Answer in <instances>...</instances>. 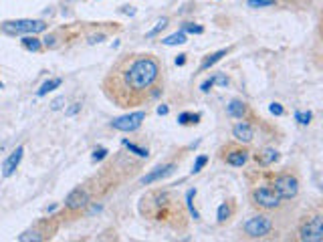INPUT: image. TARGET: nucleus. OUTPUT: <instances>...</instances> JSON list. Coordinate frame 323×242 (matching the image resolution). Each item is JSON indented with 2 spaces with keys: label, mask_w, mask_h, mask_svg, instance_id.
<instances>
[{
  "label": "nucleus",
  "mask_w": 323,
  "mask_h": 242,
  "mask_svg": "<svg viewBox=\"0 0 323 242\" xmlns=\"http://www.w3.org/2000/svg\"><path fill=\"white\" fill-rule=\"evenodd\" d=\"M295 119H297V123H301V125H309L311 119H313V113H311V111H297V113H295Z\"/></svg>",
  "instance_id": "26"
},
{
  "label": "nucleus",
  "mask_w": 323,
  "mask_h": 242,
  "mask_svg": "<svg viewBox=\"0 0 323 242\" xmlns=\"http://www.w3.org/2000/svg\"><path fill=\"white\" fill-rule=\"evenodd\" d=\"M208 164V156H198L196 158V162H194V168H192V174H198L204 166Z\"/></svg>",
  "instance_id": "28"
},
{
  "label": "nucleus",
  "mask_w": 323,
  "mask_h": 242,
  "mask_svg": "<svg viewBox=\"0 0 323 242\" xmlns=\"http://www.w3.org/2000/svg\"><path fill=\"white\" fill-rule=\"evenodd\" d=\"M0 152H2V148H0Z\"/></svg>",
  "instance_id": "40"
},
{
  "label": "nucleus",
  "mask_w": 323,
  "mask_h": 242,
  "mask_svg": "<svg viewBox=\"0 0 323 242\" xmlns=\"http://www.w3.org/2000/svg\"><path fill=\"white\" fill-rule=\"evenodd\" d=\"M166 26H168V18H162V20H158V22H156V26H154L152 30H148L146 38H154V36H158V34H160Z\"/></svg>",
  "instance_id": "24"
},
{
  "label": "nucleus",
  "mask_w": 323,
  "mask_h": 242,
  "mask_svg": "<svg viewBox=\"0 0 323 242\" xmlns=\"http://www.w3.org/2000/svg\"><path fill=\"white\" fill-rule=\"evenodd\" d=\"M124 146H126L134 156H138V158H148V156H150V152H148L146 148H140V146H136V143H132V141H128V139H124Z\"/></svg>",
  "instance_id": "23"
},
{
  "label": "nucleus",
  "mask_w": 323,
  "mask_h": 242,
  "mask_svg": "<svg viewBox=\"0 0 323 242\" xmlns=\"http://www.w3.org/2000/svg\"><path fill=\"white\" fill-rule=\"evenodd\" d=\"M200 119H202V115L200 113H192V111H184V113L178 115V123L180 125H196Z\"/></svg>",
  "instance_id": "20"
},
{
  "label": "nucleus",
  "mask_w": 323,
  "mask_h": 242,
  "mask_svg": "<svg viewBox=\"0 0 323 242\" xmlns=\"http://www.w3.org/2000/svg\"><path fill=\"white\" fill-rule=\"evenodd\" d=\"M243 228H245V234L249 238H265L273 230V220L265 214H257V216L249 218Z\"/></svg>",
  "instance_id": "6"
},
{
  "label": "nucleus",
  "mask_w": 323,
  "mask_h": 242,
  "mask_svg": "<svg viewBox=\"0 0 323 242\" xmlns=\"http://www.w3.org/2000/svg\"><path fill=\"white\" fill-rule=\"evenodd\" d=\"M63 103H65V97L61 95V97H57V99L51 103V109H53V111H57V109H61V107H63Z\"/></svg>",
  "instance_id": "34"
},
{
  "label": "nucleus",
  "mask_w": 323,
  "mask_h": 242,
  "mask_svg": "<svg viewBox=\"0 0 323 242\" xmlns=\"http://www.w3.org/2000/svg\"><path fill=\"white\" fill-rule=\"evenodd\" d=\"M180 30H182V32H192V34H202V32H204V26L194 24V22H184Z\"/></svg>",
  "instance_id": "25"
},
{
  "label": "nucleus",
  "mask_w": 323,
  "mask_h": 242,
  "mask_svg": "<svg viewBox=\"0 0 323 242\" xmlns=\"http://www.w3.org/2000/svg\"><path fill=\"white\" fill-rule=\"evenodd\" d=\"M103 38H105L103 34H95V36H91V38H89V42H91V44H95V42H101Z\"/></svg>",
  "instance_id": "37"
},
{
  "label": "nucleus",
  "mask_w": 323,
  "mask_h": 242,
  "mask_svg": "<svg viewBox=\"0 0 323 242\" xmlns=\"http://www.w3.org/2000/svg\"><path fill=\"white\" fill-rule=\"evenodd\" d=\"M89 206V192L85 188H75L69 192V196L65 198V208L73 214L83 212Z\"/></svg>",
  "instance_id": "9"
},
{
  "label": "nucleus",
  "mask_w": 323,
  "mask_h": 242,
  "mask_svg": "<svg viewBox=\"0 0 323 242\" xmlns=\"http://www.w3.org/2000/svg\"><path fill=\"white\" fill-rule=\"evenodd\" d=\"M226 55H228V51H226V49H220V51H216V53H212V55L204 57V61H202V65H200V71L210 69V67H212V65H216L218 61H222V57H226Z\"/></svg>",
  "instance_id": "16"
},
{
  "label": "nucleus",
  "mask_w": 323,
  "mask_h": 242,
  "mask_svg": "<svg viewBox=\"0 0 323 242\" xmlns=\"http://www.w3.org/2000/svg\"><path fill=\"white\" fill-rule=\"evenodd\" d=\"M297 238L301 242H321L323 240V216L317 212L301 222Z\"/></svg>",
  "instance_id": "5"
},
{
  "label": "nucleus",
  "mask_w": 323,
  "mask_h": 242,
  "mask_svg": "<svg viewBox=\"0 0 323 242\" xmlns=\"http://www.w3.org/2000/svg\"><path fill=\"white\" fill-rule=\"evenodd\" d=\"M277 0H249L251 8H265V6H275Z\"/></svg>",
  "instance_id": "27"
},
{
  "label": "nucleus",
  "mask_w": 323,
  "mask_h": 242,
  "mask_svg": "<svg viewBox=\"0 0 323 242\" xmlns=\"http://www.w3.org/2000/svg\"><path fill=\"white\" fill-rule=\"evenodd\" d=\"M61 83H63V79H59V77L49 79V81H45V83L41 85V89L36 91V95H38V97H45L47 93H51V91H55L57 87H61Z\"/></svg>",
  "instance_id": "18"
},
{
  "label": "nucleus",
  "mask_w": 323,
  "mask_h": 242,
  "mask_svg": "<svg viewBox=\"0 0 323 242\" xmlns=\"http://www.w3.org/2000/svg\"><path fill=\"white\" fill-rule=\"evenodd\" d=\"M107 154H109V152H107L105 148H97V150L93 152V162H101V160H105V158H107Z\"/></svg>",
  "instance_id": "30"
},
{
  "label": "nucleus",
  "mask_w": 323,
  "mask_h": 242,
  "mask_svg": "<svg viewBox=\"0 0 323 242\" xmlns=\"http://www.w3.org/2000/svg\"><path fill=\"white\" fill-rule=\"evenodd\" d=\"M271 188H273L283 200H293V198H297V194H299V180H297V176H293V174H289V172H283V174L275 176Z\"/></svg>",
  "instance_id": "4"
},
{
  "label": "nucleus",
  "mask_w": 323,
  "mask_h": 242,
  "mask_svg": "<svg viewBox=\"0 0 323 242\" xmlns=\"http://www.w3.org/2000/svg\"><path fill=\"white\" fill-rule=\"evenodd\" d=\"M279 158H281V154H279L275 148H263V150H259V152L255 154V162H257L261 168L273 166L275 162H279Z\"/></svg>",
  "instance_id": "12"
},
{
  "label": "nucleus",
  "mask_w": 323,
  "mask_h": 242,
  "mask_svg": "<svg viewBox=\"0 0 323 242\" xmlns=\"http://www.w3.org/2000/svg\"><path fill=\"white\" fill-rule=\"evenodd\" d=\"M156 111H158V115H168V111H170V107H168V105H160V107H158Z\"/></svg>",
  "instance_id": "38"
},
{
  "label": "nucleus",
  "mask_w": 323,
  "mask_h": 242,
  "mask_svg": "<svg viewBox=\"0 0 323 242\" xmlns=\"http://www.w3.org/2000/svg\"><path fill=\"white\" fill-rule=\"evenodd\" d=\"M218 156H220V160H222L224 164H228V166H232V168H243V166L249 162L251 152H249L247 148H243V146L228 143V146H224V148L220 150Z\"/></svg>",
  "instance_id": "7"
},
{
  "label": "nucleus",
  "mask_w": 323,
  "mask_h": 242,
  "mask_svg": "<svg viewBox=\"0 0 323 242\" xmlns=\"http://www.w3.org/2000/svg\"><path fill=\"white\" fill-rule=\"evenodd\" d=\"M226 115H230V117H234V119H247V117L251 115V109H249V105H247L245 101L232 99V101L226 105Z\"/></svg>",
  "instance_id": "14"
},
{
  "label": "nucleus",
  "mask_w": 323,
  "mask_h": 242,
  "mask_svg": "<svg viewBox=\"0 0 323 242\" xmlns=\"http://www.w3.org/2000/svg\"><path fill=\"white\" fill-rule=\"evenodd\" d=\"M122 12H124V14L134 16V14H136V8H134V6H124V8H122Z\"/></svg>",
  "instance_id": "35"
},
{
  "label": "nucleus",
  "mask_w": 323,
  "mask_h": 242,
  "mask_svg": "<svg viewBox=\"0 0 323 242\" xmlns=\"http://www.w3.org/2000/svg\"><path fill=\"white\" fill-rule=\"evenodd\" d=\"M158 79L160 63L152 55H130L109 71L103 81V91L119 107H130L148 99Z\"/></svg>",
  "instance_id": "1"
},
{
  "label": "nucleus",
  "mask_w": 323,
  "mask_h": 242,
  "mask_svg": "<svg viewBox=\"0 0 323 242\" xmlns=\"http://www.w3.org/2000/svg\"><path fill=\"white\" fill-rule=\"evenodd\" d=\"M269 111H271L273 115H277V117L285 115V109H283V105H281V103H271V105H269Z\"/></svg>",
  "instance_id": "29"
},
{
  "label": "nucleus",
  "mask_w": 323,
  "mask_h": 242,
  "mask_svg": "<svg viewBox=\"0 0 323 242\" xmlns=\"http://www.w3.org/2000/svg\"><path fill=\"white\" fill-rule=\"evenodd\" d=\"M79 111H81V103H73L69 109H65V115H67V117H73V115H77Z\"/></svg>",
  "instance_id": "32"
},
{
  "label": "nucleus",
  "mask_w": 323,
  "mask_h": 242,
  "mask_svg": "<svg viewBox=\"0 0 323 242\" xmlns=\"http://www.w3.org/2000/svg\"><path fill=\"white\" fill-rule=\"evenodd\" d=\"M49 24L45 20H32V18H20V20H6L0 24V30L6 34H38L45 32Z\"/></svg>",
  "instance_id": "2"
},
{
  "label": "nucleus",
  "mask_w": 323,
  "mask_h": 242,
  "mask_svg": "<svg viewBox=\"0 0 323 242\" xmlns=\"http://www.w3.org/2000/svg\"><path fill=\"white\" fill-rule=\"evenodd\" d=\"M251 202L255 208L259 210H277L283 202V198L271 188V186H261V188H255L251 192Z\"/></svg>",
  "instance_id": "3"
},
{
  "label": "nucleus",
  "mask_w": 323,
  "mask_h": 242,
  "mask_svg": "<svg viewBox=\"0 0 323 242\" xmlns=\"http://www.w3.org/2000/svg\"><path fill=\"white\" fill-rule=\"evenodd\" d=\"M174 170H176V164H166V166H160V168H156L154 172L146 174V176L142 178V184H144V186H150V184H154V182H158V180H164L166 176H170Z\"/></svg>",
  "instance_id": "13"
},
{
  "label": "nucleus",
  "mask_w": 323,
  "mask_h": 242,
  "mask_svg": "<svg viewBox=\"0 0 323 242\" xmlns=\"http://www.w3.org/2000/svg\"><path fill=\"white\" fill-rule=\"evenodd\" d=\"M144 119H146V111H134V113H128V115H122V117L113 119V121H111V127L117 129V131L130 133V131L140 129L142 123H144Z\"/></svg>",
  "instance_id": "8"
},
{
  "label": "nucleus",
  "mask_w": 323,
  "mask_h": 242,
  "mask_svg": "<svg viewBox=\"0 0 323 242\" xmlns=\"http://www.w3.org/2000/svg\"><path fill=\"white\" fill-rule=\"evenodd\" d=\"M232 214H234V204H232V200L222 202V204L218 206V212H216V222H218V224H224L226 220H230Z\"/></svg>",
  "instance_id": "15"
},
{
  "label": "nucleus",
  "mask_w": 323,
  "mask_h": 242,
  "mask_svg": "<svg viewBox=\"0 0 323 242\" xmlns=\"http://www.w3.org/2000/svg\"><path fill=\"white\" fill-rule=\"evenodd\" d=\"M176 65H178V67H184V65H186V55H178V57H176Z\"/></svg>",
  "instance_id": "36"
},
{
  "label": "nucleus",
  "mask_w": 323,
  "mask_h": 242,
  "mask_svg": "<svg viewBox=\"0 0 323 242\" xmlns=\"http://www.w3.org/2000/svg\"><path fill=\"white\" fill-rule=\"evenodd\" d=\"M41 240H47V236H45L38 228L26 230V232H22V234L18 236V242H41Z\"/></svg>",
  "instance_id": "19"
},
{
  "label": "nucleus",
  "mask_w": 323,
  "mask_h": 242,
  "mask_svg": "<svg viewBox=\"0 0 323 242\" xmlns=\"http://www.w3.org/2000/svg\"><path fill=\"white\" fill-rule=\"evenodd\" d=\"M194 196H196V188H190V190L186 192V206H188L192 218H194V220H200V214H198V210L194 208Z\"/></svg>",
  "instance_id": "22"
},
{
  "label": "nucleus",
  "mask_w": 323,
  "mask_h": 242,
  "mask_svg": "<svg viewBox=\"0 0 323 242\" xmlns=\"http://www.w3.org/2000/svg\"><path fill=\"white\" fill-rule=\"evenodd\" d=\"M20 44H22L26 51H30V53H38V51L43 49V40L36 38L34 34H26V36L20 40Z\"/></svg>",
  "instance_id": "17"
},
{
  "label": "nucleus",
  "mask_w": 323,
  "mask_h": 242,
  "mask_svg": "<svg viewBox=\"0 0 323 242\" xmlns=\"http://www.w3.org/2000/svg\"><path fill=\"white\" fill-rule=\"evenodd\" d=\"M212 87H214V79L210 77V79H206V81H204V83L200 85V91H202V93H208V91H210Z\"/></svg>",
  "instance_id": "33"
},
{
  "label": "nucleus",
  "mask_w": 323,
  "mask_h": 242,
  "mask_svg": "<svg viewBox=\"0 0 323 242\" xmlns=\"http://www.w3.org/2000/svg\"><path fill=\"white\" fill-rule=\"evenodd\" d=\"M232 137L238 141V143H251L255 139V127L247 121V119H240L234 127H232Z\"/></svg>",
  "instance_id": "10"
},
{
  "label": "nucleus",
  "mask_w": 323,
  "mask_h": 242,
  "mask_svg": "<svg viewBox=\"0 0 323 242\" xmlns=\"http://www.w3.org/2000/svg\"><path fill=\"white\" fill-rule=\"evenodd\" d=\"M22 154H24V148L18 146V148L2 162V176H4V178H10V176L16 172V168H18V164H20V160H22Z\"/></svg>",
  "instance_id": "11"
},
{
  "label": "nucleus",
  "mask_w": 323,
  "mask_h": 242,
  "mask_svg": "<svg viewBox=\"0 0 323 242\" xmlns=\"http://www.w3.org/2000/svg\"><path fill=\"white\" fill-rule=\"evenodd\" d=\"M0 89H2V83H0Z\"/></svg>",
  "instance_id": "39"
},
{
  "label": "nucleus",
  "mask_w": 323,
  "mask_h": 242,
  "mask_svg": "<svg viewBox=\"0 0 323 242\" xmlns=\"http://www.w3.org/2000/svg\"><path fill=\"white\" fill-rule=\"evenodd\" d=\"M188 40V36H186V32H182V30H178V32H174V34H170V36H166L162 42L166 44V46H174V44H184Z\"/></svg>",
  "instance_id": "21"
},
{
  "label": "nucleus",
  "mask_w": 323,
  "mask_h": 242,
  "mask_svg": "<svg viewBox=\"0 0 323 242\" xmlns=\"http://www.w3.org/2000/svg\"><path fill=\"white\" fill-rule=\"evenodd\" d=\"M212 79H214V85H220V87H226V85H228V77H226L224 73H218V75H214Z\"/></svg>",
  "instance_id": "31"
}]
</instances>
